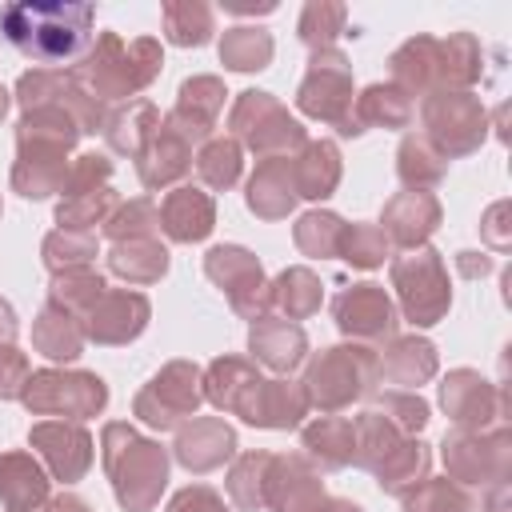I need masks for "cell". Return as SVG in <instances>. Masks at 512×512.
<instances>
[{"label":"cell","mask_w":512,"mask_h":512,"mask_svg":"<svg viewBox=\"0 0 512 512\" xmlns=\"http://www.w3.org/2000/svg\"><path fill=\"white\" fill-rule=\"evenodd\" d=\"M96 8L80 0H16L0 8V40L44 68L80 60L92 44Z\"/></svg>","instance_id":"6da1fadb"},{"label":"cell","mask_w":512,"mask_h":512,"mask_svg":"<svg viewBox=\"0 0 512 512\" xmlns=\"http://www.w3.org/2000/svg\"><path fill=\"white\" fill-rule=\"evenodd\" d=\"M164 68V48L152 36L124 40L120 32H96L88 52L68 68L80 88H88L100 104L108 100H136Z\"/></svg>","instance_id":"7a4b0ae2"},{"label":"cell","mask_w":512,"mask_h":512,"mask_svg":"<svg viewBox=\"0 0 512 512\" xmlns=\"http://www.w3.org/2000/svg\"><path fill=\"white\" fill-rule=\"evenodd\" d=\"M100 456L124 512H152L160 504V492L168 484V448L160 440L140 436L124 420H112L100 432Z\"/></svg>","instance_id":"3957f363"},{"label":"cell","mask_w":512,"mask_h":512,"mask_svg":"<svg viewBox=\"0 0 512 512\" xmlns=\"http://www.w3.org/2000/svg\"><path fill=\"white\" fill-rule=\"evenodd\" d=\"M304 396L312 408L320 412H340L348 408L352 400H364L376 392L380 384V356L368 348V344H332V348H320L312 360H308V372H304Z\"/></svg>","instance_id":"277c9868"},{"label":"cell","mask_w":512,"mask_h":512,"mask_svg":"<svg viewBox=\"0 0 512 512\" xmlns=\"http://www.w3.org/2000/svg\"><path fill=\"white\" fill-rule=\"evenodd\" d=\"M352 64L340 48L312 52L308 72L296 88V108L320 124H332L340 136H360V120L352 112Z\"/></svg>","instance_id":"5b68a950"},{"label":"cell","mask_w":512,"mask_h":512,"mask_svg":"<svg viewBox=\"0 0 512 512\" xmlns=\"http://www.w3.org/2000/svg\"><path fill=\"white\" fill-rule=\"evenodd\" d=\"M392 288L400 300V312L416 328H432L448 316L452 308V288H448V268L436 248H404L392 260Z\"/></svg>","instance_id":"8992f818"},{"label":"cell","mask_w":512,"mask_h":512,"mask_svg":"<svg viewBox=\"0 0 512 512\" xmlns=\"http://www.w3.org/2000/svg\"><path fill=\"white\" fill-rule=\"evenodd\" d=\"M228 128H232V140L252 148L260 160L292 156L308 144L304 124L296 116H288V108L272 92H260V88H248L236 96V104L228 112Z\"/></svg>","instance_id":"52a82bcc"},{"label":"cell","mask_w":512,"mask_h":512,"mask_svg":"<svg viewBox=\"0 0 512 512\" xmlns=\"http://www.w3.org/2000/svg\"><path fill=\"white\" fill-rule=\"evenodd\" d=\"M420 124H424L420 136L444 160L476 152L488 136V112L472 92H428L420 104Z\"/></svg>","instance_id":"ba28073f"},{"label":"cell","mask_w":512,"mask_h":512,"mask_svg":"<svg viewBox=\"0 0 512 512\" xmlns=\"http://www.w3.org/2000/svg\"><path fill=\"white\" fill-rule=\"evenodd\" d=\"M24 408L36 416H64V420H88L100 416L108 404V384L96 372L80 368H40L28 376L20 392Z\"/></svg>","instance_id":"9c48e42d"},{"label":"cell","mask_w":512,"mask_h":512,"mask_svg":"<svg viewBox=\"0 0 512 512\" xmlns=\"http://www.w3.org/2000/svg\"><path fill=\"white\" fill-rule=\"evenodd\" d=\"M200 400H204V372H200V364H192V360H172V364H164V368L136 392L132 412H136L148 428L168 432V428L188 424V420L196 416Z\"/></svg>","instance_id":"30bf717a"},{"label":"cell","mask_w":512,"mask_h":512,"mask_svg":"<svg viewBox=\"0 0 512 512\" xmlns=\"http://www.w3.org/2000/svg\"><path fill=\"white\" fill-rule=\"evenodd\" d=\"M16 100H20L24 112L28 108H64L80 124V132H100L104 120H108L104 104L88 88H80L68 68H32V72H24L16 80Z\"/></svg>","instance_id":"8fae6325"},{"label":"cell","mask_w":512,"mask_h":512,"mask_svg":"<svg viewBox=\"0 0 512 512\" xmlns=\"http://www.w3.org/2000/svg\"><path fill=\"white\" fill-rule=\"evenodd\" d=\"M204 272L228 296L232 312H240L244 320L268 316V280H264L260 260L248 248H240V244H216L204 256Z\"/></svg>","instance_id":"7c38bea8"},{"label":"cell","mask_w":512,"mask_h":512,"mask_svg":"<svg viewBox=\"0 0 512 512\" xmlns=\"http://www.w3.org/2000/svg\"><path fill=\"white\" fill-rule=\"evenodd\" d=\"M508 432L496 428V432H464V428H452L440 444V456H444V468H448V480L456 484H500L508 476Z\"/></svg>","instance_id":"4fadbf2b"},{"label":"cell","mask_w":512,"mask_h":512,"mask_svg":"<svg viewBox=\"0 0 512 512\" xmlns=\"http://www.w3.org/2000/svg\"><path fill=\"white\" fill-rule=\"evenodd\" d=\"M332 316H336V328L344 336H352L356 344H388V340H396V324H400L392 296L372 280L348 284L332 300Z\"/></svg>","instance_id":"5bb4252c"},{"label":"cell","mask_w":512,"mask_h":512,"mask_svg":"<svg viewBox=\"0 0 512 512\" xmlns=\"http://www.w3.org/2000/svg\"><path fill=\"white\" fill-rule=\"evenodd\" d=\"M440 408L448 412V420L456 428H464V432H488V424H496L504 416V392L496 384H488L480 372L456 368L440 384Z\"/></svg>","instance_id":"9a60e30c"},{"label":"cell","mask_w":512,"mask_h":512,"mask_svg":"<svg viewBox=\"0 0 512 512\" xmlns=\"http://www.w3.org/2000/svg\"><path fill=\"white\" fill-rule=\"evenodd\" d=\"M28 444L36 448L40 464L60 484H76L92 468V436L76 420H40L28 432Z\"/></svg>","instance_id":"2e32d148"},{"label":"cell","mask_w":512,"mask_h":512,"mask_svg":"<svg viewBox=\"0 0 512 512\" xmlns=\"http://www.w3.org/2000/svg\"><path fill=\"white\" fill-rule=\"evenodd\" d=\"M324 504L320 468L308 456H276L264 480V508L268 512H316Z\"/></svg>","instance_id":"e0dca14e"},{"label":"cell","mask_w":512,"mask_h":512,"mask_svg":"<svg viewBox=\"0 0 512 512\" xmlns=\"http://www.w3.org/2000/svg\"><path fill=\"white\" fill-rule=\"evenodd\" d=\"M148 316H152V304H148L144 292L108 288L88 308V316L80 324H84V340H96V344H128V340H136L148 328Z\"/></svg>","instance_id":"ac0fdd59"},{"label":"cell","mask_w":512,"mask_h":512,"mask_svg":"<svg viewBox=\"0 0 512 512\" xmlns=\"http://www.w3.org/2000/svg\"><path fill=\"white\" fill-rule=\"evenodd\" d=\"M224 80L220 76H192L180 84L176 92V104L172 112L164 116L188 144H204L212 140V128L220 120V108H224Z\"/></svg>","instance_id":"d6986e66"},{"label":"cell","mask_w":512,"mask_h":512,"mask_svg":"<svg viewBox=\"0 0 512 512\" xmlns=\"http://www.w3.org/2000/svg\"><path fill=\"white\" fill-rule=\"evenodd\" d=\"M172 452H176V460H180L188 472L204 476V472H216V468H224V464L232 460V452H236V432H232V424H224L220 416H192L188 424H180Z\"/></svg>","instance_id":"ffe728a7"},{"label":"cell","mask_w":512,"mask_h":512,"mask_svg":"<svg viewBox=\"0 0 512 512\" xmlns=\"http://www.w3.org/2000/svg\"><path fill=\"white\" fill-rule=\"evenodd\" d=\"M68 148L56 144H16V164H12V188L24 200H44L52 192H64L68 180Z\"/></svg>","instance_id":"44dd1931"},{"label":"cell","mask_w":512,"mask_h":512,"mask_svg":"<svg viewBox=\"0 0 512 512\" xmlns=\"http://www.w3.org/2000/svg\"><path fill=\"white\" fill-rule=\"evenodd\" d=\"M436 224H440V200L432 192H420V188L396 192L380 216L388 244H400V248H420L436 232Z\"/></svg>","instance_id":"7402d4cb"},{"label":"cell","mask_w":512,"mask_h":512,"mask_svg":"<svg viewBox=\"0 0 512 512\" xmlns=\"http://www.w3.org/2000/svg\"><path fill=\"white\" fill-rule=\"evenodd\" d=\"M248 352L256 364L272 368V372H292L304 352H308V336L296 320H284V316H260L252 320V332H248Z\"/></svg>","instance_id":"603a6c76"},{"label":"cell","mask_w":512,"mask_h":512,"mask_svg":"<svg viewBox=\"0 0 512 512\" xmlns=\"http://www.w3.org/2000/svg\"><path fill=\"white\" fill-rule=\"evenodd\" d=\"M192 168V144L168 124L160 120V128L152 132V140L144 144V152L136 156V172H140V184L144 188H168L176 180H184Z\"/></svg>","instance_id":"cb8c5ba5"},{"label":"cell","mask_w":512,"mask_h":512,"mask_svg":"<svg viewBox=\"0 0 512 512\" xmlns=\"http://www.w3.org/2000/svg\"><path fill=\"white\" fill-rule=\"evenodd\" d=\"M160 228L176 240V244H196L216 228V204L204 188L192 184H176L164 204H160Z\"/></svg>","instance_id":"d4e9b609"},{"label":"cell","mask_w":512,"mask_h":512,"mask_svg":"<svg viewBox=\"0 0 512 512\" xmlns=\"http://www.w3.org/2000/svg\"><path fill=\"white\" fill-rule=\"evenodd\" d=\"M308 396H304V384L300 380H260V388L252 392L248 408L240 412L244 424H256V428H296L304 416H308Z\"/></svg>","instance_id":"484cf974"},{"label":"cell","mask_w":512,"mask_h":512,"mask_svg":"<svg viewBox=\"0 0 512 512\" xmlns=\"http://www.w3.org/2000/svg\"><path fill=\"white\" fill-rule=\"evenodd\" d=\"M260 368L256 360H244V356H216L208 368H204V400H212L220 412H232L240 416L252 400V392L260 388Z\"/></svg>","instance_id":"4316f807"},{"label":"cell","mask_w":512,"mask_h":512,"mask_svg":"<svg viewBox=\"0 0 512 512\" xmlns=\"http://www.w3.org/2000/svg\"><path fill=\"white\" fill-rule=\"evenodd\" d=\"M48 472L28 452H0V504L4 512H36L48 500Z\"/></svg>","instance_id":"83f0119b"},{"label":"cell","mask_w":512,"mask_h":512,"mask_svg":"<svg viewBox=\"0 0 512 512\" xmlns=\"http://www.w3.org/2000/svg\"><path fill=\"white\" fill-rule=\"evenodd\" d=\"M288 164L296 200H328L340 184V148L332 140H308L296 156H288Z\"/></svg>","instance_id":"f1b7e54d"},{"label":"cell","mask_w":512,"mask_h":512,"mask_svg":"<svg viewBox=\"0 0 512 512\" xmlns=\"http://www.w3.org/2000/svg\"><path fill=\"white\" fill-rule=\"evenodd\" d=\"M244 200H248V208L260 220H284L296 208V188H292V164H288V156L260 160L256 172H252V180H248Z\"/></svg>","instance_id":"f546056e"},{"label":"cell","mask_w":512,"mask_h":512,"mask_svg":"<svg viewBox=\"0 0 512 512\" xmlns=\"http://www.w3.org/2000/svg\"><path fill=\"white\" fill-rule=\"evenodd\" d=\"M432 376H436V348H432V340H424V336H396V340H388V348L380 356V380L400 384L404 392H416Z\"/></svg>","instance_id":"4dcf8cb0"},{"label":"cell","mask_w":512,"mask_h":512,"mask_svg":"<svg viewBox=\"0 0 512 512\" xmlns=\"http://www.w3.org/2000/svg\"><path fill=\"white\" fill-rule=\"evenodd\" d=\"M436 52H440V40L420 32V36H408L392 56H388V72H392V84L404 88L408 96H428L436 92Z\"/></svg>","instance_id":"1f68e13d"},{"label":"cell","mask_w":512,"mask_h":512,"mask_svg":"<svg viewBox=\"0 0 512 512\" xmlns=\"http://www.w3.org/2000/svg\"><path fill=\"white\" fill-rule=\"evenodd\" d=\"M484 72V48L472 32H452L436 52V92H472Z\"/></svg>","instance_id":"d6a6232c"},{"label":"cell","mask_w":512,"mask_h":512,"mask_svg":"<svg viewBox=\"0 0 512 512\" xmlns=\"http://www.w3.org/2000/svg\"><path fill=\"white\" fill-rule=\"evenodd\" d=\"M160 108L152 104V100H128V104H120L116 112H108V120H104V140H108V148L112 152H120V156H140L144 152V144L152 140V132L160 128Z\"/></svg>","instance_id":"836d02e7"},{"label":"cell","mask_w":512,"mask_h":512,"mask_svg":"<svg viewBox=\"0 0 512 512\" xmlns=\"http://www.w3.org/2000/svg\"><path fill=\"white\" fill-rule=\"evenodd\" d=\"M304 456L324 468V472H336V468H348L352 464V452H356V432H352V420L344 416H316L312 424H304Z\"/></svg>","instance_id":"e575fe53"},{"label":"cell","mask_w":512,"mask_h":512,"mask_svg":"<svg viewBox=\"0 0 512 512\" xmlns=\"http://www.w3.org/2000/svg\"><path fill=\"white\" fill-rule=\"evenodd\" d=\"M32 348L56 364H68L84 352V324L80 316L56 308V304H44L32 320Z\"/></svg>","instance_id":"d590c367"},{"label":"cell","mask_w":512,"mask_h":512,"mask_svg":"<svg viewBox=\"0 0 512 512\" xmlns=\"http://www.w3.org/2000/svg\"><path fill=\"white\" fill-rule=\"evenodd\" d=\"M320 300L324 288L312 268H284L268 284V308H276L284 320H308L312 312H320Z\"/></svg>","instance_id":"8d00e7d4"},{"label":"cell","mask_w":512,"mask_h":512,"mask_svg":"<svg viewBox=\"0 0 512 512\" xmlns=\"http://www.w3.org/2000/svg\"><path fill=\"white\" fill-rule=\"evenodd\" d=\"M272 32L260 24H232L220 36V64L232 72H260L272 64Z\"/></svg>","instance_id":"74e56055"},{"label":"cell","mask_w":512,"mask_h":512,"mask_svg":"<svg viewBox=\"0 0 512 512\" xmlns=\"http://www.w3.org/2000/svg\"><path fill=\"white\" fill-rule=\"evenodd\" d=\"M352 112H356L360 128H368V124H372V128H408L416 104H412V96H408L404 88H396V84H368V88L356 96Z\"/></svg>","instance_id":"f35d334b"},{"label":"cell","mask_w":512,"mask_h":512,"mask_svg":"<svg viewBox=\"0 0 512 512\" xmlns=\"http://www.w3.org/2000/svg\"><path fill=\"white\" fill-rule=\"evenodd\" d=\"M108 268L128 284H156L168 272V248L160 240H120L108 248Z\"/></svg>","instance_id":"ab89813d"},{"label":"cell","mask_w":512,"mask_h":512,"mask_svg":"<svg viewBox=\"0 0 512 512\" xmlns=\"http://www.w3.org/2000/svg\"><path fill=\"white\" fill-rule=\"evenodd\" d=\"M428 464H432L428 444L416 440V436H404V440L380 460V468H376V484H380L384 492H392V496H404V492H412V488L428 476Z\"/></svg>","instance_id":"60d3db41"},{"label":"cell","mask_w":512,"mask_h":512,"mask_svg":"<svg viewBox=\"0 0 512 512\" xmlns=\"http://www.w3.org/2000/svg\"><path fill=\"white\" fill-rule=\"evenodd\" d=\"M160 20H164L168 44H176V48H200L216 32V12L204 0H168L160 8Z\"/></svg>","instance_id":"b9f144b4"},{"label":"cell","mask_w":512,"mask_h":512,"mask_svg":"<svg viewBox=\"0 0 512 512\" xmlns=\"http://www.w3.org/2000/svg\"><path fill=\"white\" fill-rule=\"evenodd\" d=\"M296 36L312 52L336 48V36H348V8L340 0H308L296 20Z\"/></svg>","instance_id":"7bdbcfd3"},{"label":"cell","mask_w":512,"mask_h":512,"mask_svg":"<svg viewBox=\"0 0 512 512\" xmlns=\"http://www.w3.org/2000/svg\"><path fill=\"white\" fill-rule=\"evenodd\" d=\"M396 172H400V180H404L408 188L428 192L432 184H440V180H444L448 160H444V156H440L424 136L408 132V136L400 140V148H396Z\"/></svg>","instance_id":"ee69618b"},{"label":"cell","mask_w":512,"mask_h":512,"mask_svg":"<svg viewBox=\"0 0 512 512\" xmlns=\"http://www.w3.org/2000/svg\"><path fill=\"white\" fill-rule=\"evenodd\" d=\"M108 292V280L96 272V268H68V272H56L52 276V288H48V304L72 312V316H88V308Z\"/></svg>","instance_id":"f6af8a7d"},{"label":"cell","mask_w":512,"mask_h":512,"mask_svg":"<svg viewBox=\"0 0 512 512\" xmlns=\"http://www.w3.org/2000/svg\"><path fill=\"white\" fill-rule=\"evenodd\" d=\"M80 124L64 112V108H28L24 120L16 124V144H56V148H76L80 140Z\"/></svg>","instance_id":"bcb514c9"},{"label":"cell","mask_w":512,"mask_h":512,"mask_svg":"<svg viewBox=\"0 0 512 512\" xmlns=\"http://www.w3.org/2000/svg\"><path fill=\"white\" fill-rule=\"evenodd\" d=\"M240 168H244V152L232 136H212L200 144L196 152V176L212 188V192H224L240 180Z\"/></svg>","instance_id":"7dc6e473"},{"label":"cell","mask_w":512,"mask_h":512,"mask_svg":"<svg viewBox=\"0 0 512 512\" xmlns=\"http://www.w3.org/2000/svg\"><path fill=\"white\" fill-rule=\"evenodd\" d=\"M404 512H480V500L456 480L424 476L412 492H404Z\"/></svg>","instance_id":"c3c4849f"},{"label":"cell","mask_w":512,"mask_h":512,"mask_svg":"<svg viewBox=\"0 0 512 512\" xmlns=\"http://www.w3.org/2000/svg\"><path fill=\"white\" fill-rule=\"evenodd\" d=\"M352 432H356V452H352V464L356 468H368V472H376L380 468V460L404 440L376 408H368V412H360L356 420H352Z\"/></svg>","instance_id":"681fc988"},{"label":"cell","mask_w":512,"mask_h":512,"mask_svg":"<svg viewBox=\"0 0 512 512\" xmlns=\"http://www.w3.org/2000/svg\"><path fill=\"white\" fill-rule=\"evenodd\" d=\"M268 464H272V452H244V456L232 460V468H228V496H232L236 508H244V512L264 508Z\"/></svg>","instance_id":"f907efd6"},{"label":"cell","mask_w":512,"mask_h":512,"mask_svg":"<svg viewBox=\"0 0 512 512\" xmlns=\"http://www.w3.org/2000/svg\"><path fill=\"white\" fill-rule=\"evenodd\" d=\"M156 232H160V208L148 196L116 204L112 216L104 220V236L112 244H120V240H156Z\"/></svg>","instance_id":"816d5d0a"},{"label":"cell","mask_w":512,"mask_h":512,"mask_svg":"<svg viewBox=\"0 0 512 512\" xmlns=\"http://www.w3.org/2000/svg\"><path fill=\"white\" fill-rule=\"evenodd\" d=\"M388 236L380 224H344L336 240V256L348 260L352 268H380L388 260Z\"/></svg>","instance_id":"f5cc1de1"},{"label":"cell","mask_w":512,"mask_h":512,"mask_svg":"<svg viewBox=\"0 0 512 512\" xmlns=\"http://www.w3.org/2000/svg\"><path fill=\"white\" fill-rule=\"evenodd\" d=\"M40 256H44V268L52 276L56 272H68V268H92V260H96V236L56 228L52 236H44Z\"/></svg>","instance_id":"db71d44e"},{"label":"cell","mask_w":512,"mask_h":512,"mask_svg":"<svg viewBox=\"0 0 512 512\" xmlns=\"http://www.w3.org/2000/svg\"><path fill=\"white\" fill-rule=\"evenodd\" d=\"M340 228H344V220H340L336 212L316 208V212H304V216L296 220L292 236H296V248H300L304 256H312V260H328V256H336Z\"/></svg>","instance_id":"11a10c76"},{"label":"cell","mask_w":512,"mask_h":512,"mask_svg":"<svg viewBox=\"0 0 512 512\" xmlns=\"http://www.w3.org/2000/svg\"><path fill=\"white\" fill-rule=\"evenodd\" d=\"M376 412H380L400 436H416V432L428 424V404H424L416 392H404V388L384 392V396L376 400Z\"/></svg>","instance_id":"9f6ffc18"},{"label":"cell","mask_w":512,"mask_h":512,"mask_svg":"<svg viewBox=\"0 0 512 512\" xmlns=\"http://www.w3.org/2000/svg\"><path fill=\"white\" fill-rule=\"evenodd\" d=\"M32 368L16 344H0V400H20Z\"/></svg>","instance_id":"6f0895ef"},{"label":"cell","mask_w":512,"mask_h":512,"mask_svg":"<svg viewBox=\"0 0 512 512\" xmlns=\"http://www.w3.org/2000/svg\"><path fill=\"white\" fill-rule=\"evenodd\" d=\"M168 512H228L224 496L208 484H188L168 500Z\"/></svg>","instance_id":"680465c9"},{"label":"cell","mask_w":512,"mask_h":512,"mask_svg":"<svg viewBox=\"0 0 512 512\" xmlns=\"http://www.w3.org/2000/svg\"><path fill=\"white\" fill-rule=\"evenodd\" d=\"M504 216H508V204H492V208H488V216H484V224H480V228H484V236H488L496 248H508V232H504V224H500Z\"/></svg>","instance_id":"91938a15"},{"label":"cell","mask_w":512,"mask_h":512,"mask_svg":"<svg viewBox=\"0 0 512 512\" xmlns=\"http://www.w3.org/2000/svg\"><path fill=\"white\" fill-rule=\"evenodd\" d=\"M456 268L476 280V276H488V272H492V260H488L484 252H460V256H456Z\"/></svg>","instance_id":"94428289"},{"label":"cell","mask_w":512,"mask_h":512,"mask_svg":"<svg viewBox=\"0 0 512 512\" xmlns=\"http://www.w3.org/2000/svg\"><path fill=\"white\" fill-rule=\"evenodd\" d=\"M44 512H88V504L72 492H60V496H48L44 500Z\"/></svg>","instance_id":"6125c7cd"},{"label":"cell","mask_w":512,"mask_h":512,"mask_svg":"<svg viewBox=\"0 0 512 512\" xmlns=\"http://www.w3.org/2000/svg\"><path fill=\"white\" fill-rule=\"evenodd\" d=\"M16 312H12V304L8 300H0V344H12V336H16Z\"/></svg>","instance_id":"be15d7a7"},{"label":"cell","mask_w":512,"mask_h":512,"mask_svg":"<svg viewBox=\"0 0 512 512\" xmlns=\"http://www.w3.org/2000/svg\"><path fill=\"white\" fill-rule=\"evenodd\" d=\"M316 512H364V508L352 504V500H340V496H324V504Z\"/></svg>","instance_id":"e7e4bbea"},{"label":"cell","mask_w":512,"mask_h":512,"mask_svg":"<svg viewBox=\"0 0 512 512\" xmlns=\"http://www.w3.org/2000/svg\"><path fill=\"white\" fill-rule=\"evenodd\" d=\"M8 104H12V92L0 84V120H4V112H8Z\"/></svg>","instance_id":"03108f58"}]
</instances>
